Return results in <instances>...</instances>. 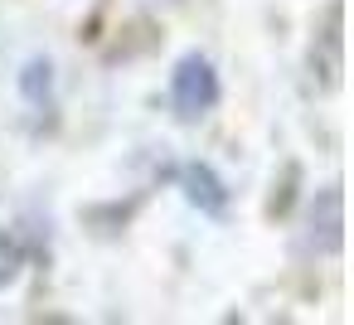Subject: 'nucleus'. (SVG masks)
<instances>
[{"instance_id":"20e7f679","label":"nucleus","mask_w":354,"mask_h":325,"mask_svg":"<svg viewBox=\"0 0 354 325\" xmlns=\"http://www.w3.org/2000/svg\"><path fill=\"white\" fill-rule=\"evenodd\" d=\"M20 98L30 102V107H49L54 102V64L49 59H30L25 68H20Z\"/></svg>"},{"instance_id":"7ed1b4c3","label":"nucleus","mask_w":354,"mask_h":325,"mask_svg":"<svg viewBox=\"0 0 354 325\" xmlns=\"http://www.w3.org/2000/svg\"><path fill=\"white\" fill-rule=\"evenodd\" d=\"M180 189H185V199L199 209V214H223L228 209V185L214 175V165H204V160H185L180 165Z\"/></svg>"},{"instance_id":"423d86ee","label":"nucleus","mask_w":354,"mask_h":325,"mask_svg":"<svg viewBox=\"0 0 354 325\" xmlns=\"http://www.w3.org/2000/svg\"><path fill=\"white\" fill-rule=\"evenodd\" d=\"M296 180H301V170H296V165H286V170H281V185L272 189V204H267V214H272V219H281V214L291 209V199H296Z\"/></svg>"},{"instance_id":"39448f33","label":"nucleus","mask_w":354,"mask_h":325,"mask_svg":"<svg viewBox=\"0 0 354 325\" xmlns=\"http://www.w3.org/2000/svg\"><path fill=\"white\" fill-rule=\"evenodd\" d=\"M30 262V238L20 228H0V286H10Z\"/></svg>"},{"instance_id":"f03ea898","label":"nucleus","mask_w":354,"mask_h":325,"mask_svg":"<svg viewBox=\"0 0 354 325\" xmlns=\"http://www.w3.org/2000/svg\"><path fill=\"white\" fill-rule=\"evenodd\" d=\"M310 243L320 252H339L344 248V189L339 185H325L310 199Z\"/></svg>"},{"instance_id":"f257e3e1","label":"nucleus","mask_w":354,"mask_h":325,"mask_svg":"<svg viewBox=\"0 0 354 325\" xmlns=\"http://www.w3.org/2000/svg\"><path fill=\"white\" fill-rule=\"evenodd\" d=\"M170 107L180 122H199L218 107V73L204 54H185L170 73Z\"/></svg>"}]
</instances>
